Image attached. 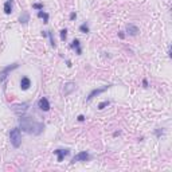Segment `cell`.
Returning <instances> with one entry per match:
<instances>
[{
  "instance_id": "cell-1",
  "label": "cell",
  "mask_w": 172,
  "mask_h": 172,
  "mask_svg": "<svg viewBox=\"0 0 172 172\" xmlns=\"http://www.w3.org/2000/svg\"><path fill=\"white\" fill-rule=\"evenodd\" d=\"M19 128L23 132L28 133V135H34L38 136L45 130V124L40 121H37L32 117H24L20 116L19 119Z\"/></svg>"
},
{
  "instance_id": "cell-2",
  "label": "cell",
  "mask_w": 172,
  "mask_h": 172,
  "mask_svg": "<svg viewBox=\"0 0 172 172\" xmlns=\"http://www.w3.org/2000/svg\"><path fill=\"white\" fill-rule=\"evenodd\" d=\"M10 140H11V144L15 148H19L22 144V129L20 128H14L10 132Z\"/></svg>"
},
{
  "instance_id": "cell-3",
  "label": "cell",
  "mask_w": 172,
  "mask_h": 172,
  "mask_svg": "<svg viewBox=\"0 0 172 172\" xmlns=\"http://www.w3.org/2000/svg\"><path fill=\"white\" fill-rule=\"evenodd\" d=\"M18 67H19V63H12V65L6 66L3 70H0V82L6 81V79L8 78V75L11 74V71L15 70V69H18Z\"/></svg>"
},
{
  "instance_id": "cell-4",
  "label": "cell",
  "mask_w": 172,
  "mask_h": 172,
  "mask_svg": "<svg viewBox=\"0 0 172 172\" xmlns=\"http://www.w3.org/2000/svg\"><path fill=\"white\" fill-rule=\"evenodd\" d=\"M109 88H112V85H105V86H102V88H97V89H93V90L89 93V96H88V98H86V101H91V100L94 98V97H97V96H100V94H102L104 91H106Z\"/></svg>"
},
{
  "instance_id": "cell-5",
  "label": "cell",
  "mask_w": 172,
  "mask_h": 172,
  "mask_svg": "<svg viewBox=\"0 0 172 172\" xmlns=\"http://www.w3.org/2000/svg\"><path fill=\"white\" fill-rule=\"evenodd\" d=\"M54 153L56 155V160H58V163H61V161L65 160L66 156L70 155V149H69V148H65V149H55Z\"/></svg>"
},
{
  "instance_id": "cell-6",
  "label": "cell",
  "mask_w": 172,
  "mask_h": 172,
  "mask_svg": "<svg viewBox=\"0 0 172 172\" xmlns=\"http://www.w3.org/2000/svg\"><path fill=\"white\" fill-rule=\"evenodd\" d=\"M28 109V104L27 102H23V104H18V105H14V112L16 113L18 116H23Z\"/></svg>"
},
{
  "instance_id": "cell-7",
  "label": "cell",
  "mask_w": 172,
  "mask_h": 172,
  "mask_svg": "<svg viewBox=\"0 0 172 172\" xmlns=\"http://www.w3.org/2000/svg\"><path fill=\"white\" fill-rule=\"evenodd\" d=\"M88 160H90V155L88 152H79L73 157L71 163L74 164V163H78V161H88Z\"/></svg>"
},
{
  "instance_id": "cell-8",
  "label": "cell",
  "mask_w": 172,
  "mask_h": 172,
  "mask_svg": "<svg viewBox=\"0 0 172 172\" xmlns=\"http://www.w3.org/2000/svg\"><path fill=\"white\" fill-rule=\"evenodd\" d=\"M38 108H39L40 110H43V112H48L50 110V102H48V100L46 98V97H42V98L38 101Z\"/></svg>"
},
{
  "instance_id": "cell-9",
  "label": "cell",
  "mask_w": 172,
  "mask_h": 172,
  "mask_svg": "<svg viewBox=\"0 0 172 172\" xmlns=\"http://www.w3.org/2000/svg\"><path fill=\"white\" fill-rule=\"evenodd\" d=\"M75 89H77L75 82H66L65 88H63V93H65V96H69V94H71Z\"/></svg>"
},
{
  "instance_id": "cell-10",
  "label": "cell",
  "mask_w": 172,
  "mask_h": 172,
  "mask_svg": "<svg viewBox=\"0 0 172 172\" xmlns=\"http://www.w3.org/2000/svg\"><path fill=\"white\" fill-rule=\"evenodd\" d=\"M30 88H31V79L28 77H22V79H20V89L22 90H28Z\"/></svg>"
},
{
  "instance_id": "cell-11",
  "label": "cell",
  "mask_w": 172,
  "mask_h": 172,
  "mask_svg": "<svg viewBox=\"0 0 172 172\" xmlns=\"http://www.w3.org/2000/svg\"><path fill=\"white\" fill-rule=\"evenodd\" d=\"M70 47L73 48V50H75V53L78 54V55L82 54V47H81V42H79V39H74L73 42H71Z\"/></svg>"
},
{
  "instance_id": "cell-12",
  "label": "cell",
  "mask_w": 172,
  "mask_h": 172,
  "mask_svg": "<svg viewBox=\"0 0 172 172\" xmlns=\"http://www.w3.org/2000/svg\"><path fill=\"white\" fill-rule=\"evenodd\" d=\"M127 32L132 37H136L138 34V27L135 24H127Z\"/></svg>"
},
{
  "instance_id": "cell-13",
  "label": "cell",
  "mask_w": 172,
  "mask_h": 172,
  "mask_svg": "<svg viewBox=\"0 0 172 172\" xmlns=\"http://www.w3.org/2000/svg\"><path fill=\"white\" fill-rule=\"evenodd\" d=\"M37 16L39 18V19H43V23H48V14L47 12H45L43 10H40V11H38V14H37Z\"/></svg>"
},
{
  "instance_id": "cell-14",
  "label": "cell",
  "mask_w": 172,
  "mask_h": 172,
  "mask_svg": "<svg viewBox=\"0 0 172 172\" xmlns=\"http://www.w3.org/2000/svg\"><path fill=\"white\" fill-rule=\"evenodd\" d=\"M28 22H30V15H28L27 12H23L19 16V23L20 24H27Z\"/></svg>"
},
{
  "instance_id": "cell-15",
  "label": "cell",
  "mask_w": 172,
  "mask_h": 172,
  "mask_svg": "<svg viewBox=\"0 0 172 172\" xmlns=\"http://www.w3.org/2000/svg\"><path fill=\"white\" fill-rule=\"evenodd\" d=\"M4 12H6L7 15H11V12H12V1L7 0L6 3H4Z\"/></svg>"
},
{
  "instance_id": "cell-16",
  "label": "cell",
  "mask_w": 172,
  "mask_h": 172,
  "mask_svg": "<svg viewBox=\"0 0 172 172\" xmlns=\"http://www.w3.org/2000/svg\"><path fill=\"white\" fill-rule=\"evenodd\" d=\"M79 31H81L82 34H89V32H90V28H89L88 23H82V24L79 26Z\"/></svg>"
},
{
  "instance_id": "cell-17",
  "label": "cell",
  "mask_w": 172,
  "mask_h": 172,
  "mask_svg": "<svg viewBox=\"0 0 172 172\" xmlns=\"http://www.w3.org/2000/svg\"><path fill=\"white\" fill-rule=\"evenodd\" d=\"M47 37L50 38V45H51V47L55 48V47H56V43H55V39H54L53 32H51V31H47Z\"/></svg>"
},
{
  "instance_id": "cell-18",
  "label": "cell",
  "mask_w": 172,
  "mask_h": 172,
  "mask_svg": "<svg viewBox=\"0 0 172 172\" xmlns=\"http://www.w3.org/2000/svg\"><path fill=\"white\" fill-rule=\"evenodd\" d=\"M59 37H61V40H62V42H66V39H67V30H66V28L61 30Z\"/></svg>"
},
{
  "instance_id": "cell-19",
  "label": "cell",
  "mask_w": 172,
  "mask_h": 172,
  "mask_svg": "<svg viewBox=\"0 0 172 172\" xmlns=\"http://www.w3.org/2000/svg\"><path fill=\"white\" fill-rule=\"evenodd\" d=\"M109 105H110L109 100H106V101H102V102H100V104H98V109H100V110H104L105 108H108Z\"/></svg>"
},
{
  "instance_id": "cell-20",
  "label": "cell",
  "mask_w": 172,
  "mask_h": 172,
  "mask_svg": "<svg viewBox=\"0 0 172 172\" xmlns=\"http://www.w3.org/2000/svg\"><path fill=\"white\" fill-rule=\"evenodd\" d=\"M32 8L37 10V11H40V10L45 8V6H43V3H35V4H32Z\"/></svg>"
},
{
  "instance_id": "cell-21",
  "label": "cell",
  "mask_w": 172,
  "mask_h": 172,
  "mask_svg": "<svg viewBox=\"0 0 172 172\" xmlns=\"http://www.w3.org/2000/svg\"><path fill=\"white\" fill-rule=\"evenodd\" d=\"M155 135H156V137H161V136L164 135V129L163 128H157V129H155Z\"/></svg>"
},
{
  "instance_id": "cell-22",
  "label": "cell",
  "mask_w": 172,
  "mask_h": 172,
  "mask_svg": "<svg viewBox=\"0 0 172 172\" xmlns=\"http://www.w3.org/2000/svg\"><path fill=\"white\" fill-rule=\"evenodd\" d=\"M77 120H78L79 122H83L85 121V116H83V114H79V116L77 117Z\"/></svg>"
},
{
  "instance_id": "cell-23",
  "label": "cell",
  "mask_w": 172,
  "mask_h": 172,
  "mask_svg": "<svg viewBox=\"0 0 172 172\" xmlns=\"http://www.w3.org/2000/svg\"><path fill=\"white\" fill-rule=\"evenodd\" d=\"M74 19H77V14H75V12H71V14H70V20H74Z\"/></svg>"
},
{
  "instance_id": "cell-24",
  "label": "cell",
  "mask_w": 172,
  "mask_h": 172,
  "mask_svg": "<svg viewBox=\"0 0 172 172\" xmlns=\"http://www.w3.org/2000/svg\"><path fill=\"white\" fill-rule=\"evenodd\" d=\"M143 86H144V88H148V81H147V79H143Z\"/></svg>"
},
{
  "instance_id": "cell-25",
  "label": "cell",
  "mask_w": 172,
  "mask_h": 172,
  "mask_svg": "<svg viewBox=\"0 0 172 172\" xmlns=\"http://www.w3.org/2000/svg\"><path fill=\"white\" fill-rule=\"evenodd\" d=\"M119 37L121 38V39H124V38H125V34H124L122 31H120V32H119Z\"/></svg>"
},
{
  "instance_id": "cell-26",
  "label": "cell",
  "mask_w": 172,
  "mask_h": 172,
  "mask_svg": "<svg viewBox=\"0 0 172 172\" xmlns=\"http://www.w3.org/2000/svg\"><path fill=\"white\" fill-rule=\"evenodd\" d=\"M171 55H172V54H171V47H168V56H169V58H171Z\"/></svg>"
},
{
  "instance_id": "cell-27",
  "label": "cell",
  "mask_w": 172,
  "mask_h": 172,
  "mask_svg": "<svg viewBox=\"0 0 172 172\" xmlns=\"http://www.w3.org/2000/svg\"><path fill=\"white\" fill-rule=\"evenodd\" d=\"M66 63H67V67H71V62H70V61H66Z\"/></svg>"
}]
</instances>
